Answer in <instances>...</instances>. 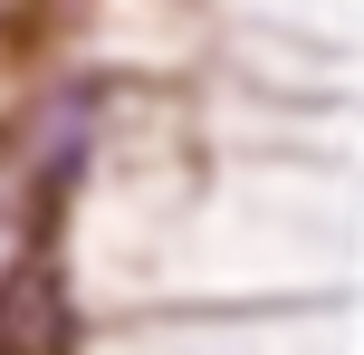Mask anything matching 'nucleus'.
<instances>
[{"label": "nucleus", "mask_w": 364, "mask_h": 355, "mask_svg": "<svg viewBox=\"0 0 364 355\" xmlns=\"http://www.w3.org/2000/svg\"><path fill=\"white\" fill-rule=\"evenodd\" d=\"M87 134H96V87H48L0 125V211L29 240L58 231V202L87 173Z\"/></svg>", "instance_id": "nucleus-1"}, {"label": "nucleus", "mask_w": 364, "mask_h": 355, "mask_svg": "<svg viewBox=\"0 0 364 355\" xmlns=\"http://www.w3.org/2000/svg\"><path fill=\"white\" fill-rule=\"evenodd\" d=\"M0 355H77V298L58 279L48 240H29L0 269Z\"/></svg>", "instance_id": "nucleus-2"}]
</instances>
